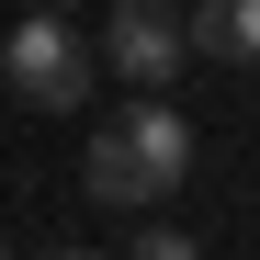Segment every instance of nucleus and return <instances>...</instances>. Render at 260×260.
Returning <instances> with one entry per match:
<instances>
[{
    "mask_svg": "<svg viewBox=\"0 0 260 260\" xmlns=\"http://www.w3.org/2000/svg\"><path fill=\"white\" fill-rule=\"evenodd\" d=\"M181 181H192V124L170 113L158 91H136V102L91 136V158H79V192L113 204V215H147V204H170Z\"/></svg>",
    "mask_w": 260,
    "mask_h": 260,
    "instance_id": "obj_1",
    "label": "nucleus"
},
{
    "mask_svg": "<svg viewBox=\"0 0 260 260\" xmlns=\"http://www.w3.org/2000/svg\"><path fill=\"white\" fill-rule=\"evenodd\" d=\"M0 68H12V102H34V113H79V102H91V79H102V46H79L68 12H34L12 46H0Z\"/></svg>",
    "mask_w": 260,
    "mask_h": 260,
    "instance_id": "obj_2",
    "label": "nucleus"
},
{
    "mask_svg": "<svg viewBox=\"0 0 260 260\" xmlns=\"http://www.w3.org/2000/svg\"><path fill=\"white\" fill-rule=\"evenodd\" d=\"M102 68L136 79V91H170V79L192 68V23L170 12V0H113L102 12Z\"/></svg>",
    "mask_w": 260,
    "mask_h": 260,
    "instance_id": "obj_3",
    "label": "nucleus"
},
{
    "mask_svg": "<svg viewBox=\"0 0 260 260\" xmlns=\"http://www.w3.org/2000/svg\"><path fill=\"white\" fill-rule=\"evenodd\" d=\"M192 68H260V0H192Z\"/></svg>",
    "mask_w": 260,
    "mask_h": 260,
    "instance_id": "obj_4",
    "label": "nucleus"
},
{
    "mask_svg": "<svg viewBox=\"0 0 260 260\" xmlns=\"http://www.w3.org/2000/svg\"><path fill=\"white\" fill-rule=\"evenodd\" d=\"M124 260H204V238H181V226H147V238L124 249Z\"/></svg>",
    "mask_w": 260,
    "mask_h": 260,
    "instance_id": "obj_5",
    "label": "nucleus"
},
{
    "mask_svg": "<svg viewBox=\"0 0 260 260\" xmlns=\"http://www.w3.org/2000/svg\"><path fill=\"white\" fill-rule=\"evenodd\" d=\"M34 260H102V249H34Z\"/></svg>",
    "mask_w": 260,
    "mask_h": 260,
    "instance_id": "obj_6",
    "label": "nucleus"
},
{
    "mask_svg": "<svg viewBox=\"0 0 260 260\" xmlns=\"http://www.w3.org/2000/svg\"><path fill=\"white\" fill-rule=\"evenodd\" d=\"M34 12H68V0H34Z\"/></svg>",
    "mask_w": 260,
    "mask_h": 260,
    "instance_id": "obj_7",
    "label": "nucleus"
},
{
    "mask_svg": "<svg viewBox=\"0 0 260 260\" xmlns=\"http://www.w3.org/2000/svg\"><path fill=\"white\" fill-rule=\"evenodd\" d=\"M0 260H12V238H0Z\"/></svg>",
    "mask_w": 260,
    "mask_h": 260,
    "instance_id": "obj_8",
    "label": "nucleus"
}]
</instances>
